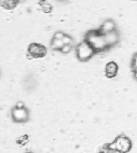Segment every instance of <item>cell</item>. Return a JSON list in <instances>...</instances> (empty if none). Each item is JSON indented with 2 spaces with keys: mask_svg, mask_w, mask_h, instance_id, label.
Returning a JSON list of instances; mask_svg holds the SVG:
<instances>
[{
  "mask_svg": "<svg viewBox=\"0 0 137 153\" xmlns=\"http://www.w3.org/2000/svg\"><path fill=\"white\" fill-rule=\"evenodd\" d=\"M84 40L93 49L97 54L110 50L105 41L104 35L99 31L98 28L87 31L85 34Z\"/></svg>",
  "mask_w": 137,
  "mask_h": 153,
  "instance_id": "cell-1",
  "label": "cell"
},
{
  "mask_svg": "<svg viewBox=\"0 0 137 153\" xmlns=\"http://www.w3.org/2000/svg\"><path fill=\"white\" fill-rule=\"evenodd\" d=\"M11 118L18 124L28 122L30 120V111L23 102H18L11 110Z\"/></svg>",
  "mask_w": 137,
  "mask_h": 153,
  "instance_id": "cell-2",
  "label": "cell"
},
{
  "mask_svg": "<svg viewBox=\"0 0 137 153\" xmlns=\"http://www.w3.org/2000/svg\"><path fill=\"white\" fill-rule=\"evenodd\" d=\"M109 145L115 152L127 153L132 148V143L127 135L121 134L117 136L113 142L110 143Z\"/></svg>",
  "mask_w": 137,
  "mask_h": 153,
  "instance_id": "cell-3",
  "label": "cell"
},
{
  "mask_svg": "<svg viewBox=\"0 0 137 153\" xmlns=\"http://www.w3.org/2000/svg\"><path fill=\"white\" fill-rule=\"evenodd\" d=\"M76 54L77 58L81 62L89 61L97 54L93 49L84 40L77 46Z\"/></svg>",
  "mask_w": 137,
  "mask_h": 153,
  "instance_id": "cell-4",
  "label": "cell"
},
{
  "mask_svg": "<svg viewBox=\"0 0 137 153\" xmlns=\"http://www.w3.org/2000/svg\"><path fill=\"white\" fill-rule=\"evenodd\" d=\"M47 49L42 44L36 42L31 43L27 49V56L28 59H42L46 56Z\"/></svg>",
  "mask_w": 137,
  "mask_h": 153,
  "instance_id": "cell-5",
  "label": "cell"
},
{
  "mask_svg": "<svg viewBox=\"0 0 137 153\" xmlns=\"http://www.w3.org/2000/svg\"><path fill=\"white\" fill-rule=\"evenodd\" d=\"M104 39L109 49L116 46L120 41V33L117 29L104 35Z\"/></svg>",
  "mask_w": 137,
  "mask_h": 153,
  "instance_id": "cell-6",
  "label": "cell"
},
{
  "mask_svg": "<svg viewBox=\"0 0 137 153\" xmlns=\"http://www.w3.org/2000/svg\"><path fill=\"white\" fill-rule=\"evenodd\" d=\"M117 26L116 22L112 19H107L104 21L98 28L99 31L103 34L105 35L112 31L116 30Z\"/></svg>",
  "mask_w": 137,
  "mask_h": 153,
  "instance_id": "cell-7",
  "label": "cell"
},
{
  "mask_svg": "<svg viewBox=\"0 0 137 153\" xmlns=\"http://www.w3.org/2000/svg\"><path fill=\"white\" fill-rule=\"evenodd\" d=\"M118 70V65L115 62H109L105 67V76L108 79L114 78L117 76Z\"/></svg>",
  "mask_w": 137,
  "mask_h": 153,
  "instance_id": "cell-8",
  "label": "cell"
},
{
  "mask_svg": "<svg viewBox=\"0 0 137 153\" xmlns=\"http://www.w3.org/2000/svg\"><path fill=\"white\" fill-rule=\"evenodd\" d=\"M0 6L5 9H13L18 5V1H1Z\"/></svg>",
  "mask_w": 137,
  "mask_h": 153,
  "instance_id": "cell-9",
  "label": "cell"
},
{
  "mask_svg": "<svg viewBox=\"0 0 137 153\" xmlns=\"http://www.w3.org/2000/svg\"><path fill=\"white\" fill-rule=\"evenodd\" d=\"M63 46L64 44L62 40H57L53 38L51 39V47L53 51H60Z\"/></svg>",
  "mask_w": 137,
  "mask_h": 153,
  "instance_id": "cell-10",
  "label": "cell"
},
{
  "mask_svg": "<svg viewBox=\"0 0 137 153\" xmlns=\"http://www.w3.org/2000/svg\"><path fill=\"white\" fill-rule=\"evenodd\" d=\"M62 41L63 42L64 45H73V42L74 40L71 36H69L68 34H64L63 38L62 39Z\"/></svg>",
  "mask_w": 137,
  "mask_h": 153,
  "instance_id": "cell-11",
  "label": "cell"
},
{
  "mask_svg": "<svg viewBox=\"0 0 137 153\" xmlns=\"http://www.w3.org/2000/svg\"><path fill=\"white\" fill-rule=\"evenodd\" d=\"M72 46L73 45H64V46L62 47L60 52H61L63 54H68L72 49Z\"/></svg>",
  "mask_w": 137,
  "mask_h": 153,
  "instance_id": "cell-12",
  "label": "cell"
},
{
  "mask_svg": "<svg viewBox=\"0 0 137 153\" xmlns=\"http://www.w3.org/2000/svg\"><path fill=\"white\" fill-rule=\"evenodd\" d=\"M64 34H65V33L63 32L58 31V32H57L54 34L53 38L55 39H57V40H62V39L63 38Z\"/></svg>",
  "mask_w": 137,
  "mask_h": 153,
  "instance_id": "cell-13",
  "label": "cell"
},
{
  "mask_svg": "<svg viewBox=\"0 0 137 153\" xmlns=\"http://www.w3.org/2000/svg\"><path fill=\"white\" fill-rule=\"evenodd\" d=\"M42 7L43 8V11L46 13H50L52 10V7L48 3L43 4Z\"/></svg>",
  "mask_w": 137,
  "mask_h": 153,
  "instance_id": "cell-14",
  "label": "cell"
},
{
  "mask_svg": "<svg viewBox=\"0 0 137 153\" xmlns=\"http://www.w3.org/2000/svg\"><path fill=\"white\" fill-rule=\"evenodd\" d=\"M1 77H2V71H1V69H0V80L1 79Z\"/></svg>",
  "mask_w": 137,
  "mask_h": 153,
  "instance_id": "cell-15",
  "label": "cell"
},
{
  "mask_svg": "<svg viewBox=\"0 0 137 153\" xmlns=\"http://www.w3.org/2000/svg\"><path fill=\"white\" fill-rule=\"evenodd\" d=\"M32 153V152H28V153Z\"/></svg>",
  "mask_w": 137,
  "mask_h": 153,
  "instance_id": "cell-16",
  "label": "cell"
}]
</instances>
